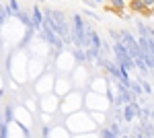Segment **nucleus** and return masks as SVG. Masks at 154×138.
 <instances>
[{
	"mask_svg": "<svg viewBox=\"0 0 154 138\" xmlns=\"http://www.w3.org/2000/svg\"><path fill=\"white\" fill-rule=\"evenodd\" d=\"M74 62H76V64H86V50L74 47Z\"/></svg>",
	"mask_w": 154,
	"mask_h": 138,
	"instance_id": "5",
	"label": "nucleus"
},
{
	"mask_svg": "<svg viewBox=\"0 0 154 138\" xmlns=\"http://www.w3.org/2000/svg\"><path fill=\"white\" fill-rule=\"evenodd\" d=\"M138 109H140V103H138V101L121 105V117H123L125 122H134V120L138 117Z\"/></svg>",
	"mask_w": 154,
	"mask_h": 138,
	"instance_id": "2",
	"label": "nucleus"
},
{
	"mask_svg": "<svg viewBox=\"0 0 154 138\" xmlns=\"http://www.w3.org/2000/svg\"><path fill=\"white\" fill-rule=\"evenodd\" d=\"M142 2L148 6V8H152V6H154V0H142Z\"/></svg>",
	"mask_w": 154,
	"mask_h": 138,
	"instance_id": "11",
	"label": "nucleus"
},
{
	"mask_svg": "<svg viewBox=\"0 0 154 138\" xmlns=\"http://www.w3.org/2000/svg\"><path fill=\"white\" fill-rule=\"evenodd\" d=\"M39 33H41V37H43V39H45L48 43H51V46L56 47V50H60V52H62V50L66 47V43H64V39H62V37H60V35L56 33V31H51V29H49V27H48L45 23L41 25Z\"/></svg>",
	"mask_w": 154,
	"mask_h": 138,
	"instance_id": "1",
	"label": "nucleus"
},
{
	"mask_svg": "<svg viewBox=\"0 0 154 138\" xmlns=\"http://www.w3.org/2000/svg\"><path fill=\"white\" fill-rule=\"evenodd\" d=\"M152 72H154V70H152Z\"/></svg>",
	"mask_w": 154,
	"mask_h": 138,
	"instance_id": "13",
	"label": "nucleus"
},
{
	"mask_svg": "<svg viewBox=\"0 0 154 138\" xmlns=\"http://www.w3.org/2000/svg\"><path fill=\"white\" fill-rule=\"evenodd\" d=\"M131 93H134V97H140L142 95V87H140V81H130V87H128Z\"/></svg>",
	"mask_w": 154,
	"mask_h": 138,
	"instance_id": "8",
	"label": "nucleus"
},
{
	"mask_svg": "<svg viewBox=\"0 0 154 138\" xmlns=\"http://www.w3.org/2000/svg\"><path fill=\"white\" fill-rule=\"evenodd\" d=\"M4 122L8 124V122H14V107H6V111H4Z\"/></svg>",
	"mask_w": 154,
	"mask_h": 138,
	"instance_id": "10",
	"label": "nucleus"
},
{
	"mask_svg": "<svg viewBox=\"0 0 154 138\" xmlns=\"http://www.w3.org/2000/svg\"><path fill=\"white\" fill-rule=\"evenodd\" d=\"M140 87H142V91L146 93V95H152V85L146 81V79H142V76H140Z\"/></svg>",
	"mask_w": 154,
	"mask_h": 138,
	"instance_id": "9",
	"label": "nucleus"
},
{
	"mask_svg": "<svg viewBox=\"0 0 154 138\" xmlns=\"http://www.w3.org/2000/svg\"><path fill=\"white\" fill-rule=\"evenodd\" d=\"M31 21H33V27H35V31L41 29V25H43V14H41V8L35 6L33 11H31Z\"/></svg>",
	"mask_w": 154,
	"mask_h": 138,
	"instance_id": "4",
	"label": "nucleus"
},
{
	"mask_svg": "<svg viewBox=\"0 0 154 138\" xmlns=\"http://www.w3.org/2000/svg\"><path fill=\"white\" fill-rule=\"evenodd\" d=\"M0 99H2V93H0Z\"/></svg>",
	"mask_w": 154,
	"mask_h": 138,
	"instance_id": "12",
	"label": "nucleus"
},
{
	"mask_svg": "<svg viewBox=\"0 0 154 138\" xmlns=\"http://www.w3.org/2000/svg\"><path fill=\"white\" fill-rule=\"evenodd\" d=\"M6 11H8V14H19L21 12V6H19V2L17 0H8V6H6Z\"/></svg>",
	"mask_w": 154,
	"mask_h": 138,
	"instance_id": "7",
	"label": "nucleus"
},
{
	"mask_svg": "<svg viewBox=\"0 0 154 138\" xmlns=\"http://www.w3.org/2000/svg\"><path fill=\"white\" fill-rule=\"evenodd\" d=\"M17 17H19V19H21V21H23V23L27 25L29 33H33V31H35V27H33V21H31V17H29V14H25V12H19Z\"/></svg>",
	"mask_w": 154,
	"mask_h": 138,
	"instance_id": "6",
	"label": "nucleus"
},
{
	"mask_svg": "<svg viewBox=\"0 0 154 138\" xmlns=\"http://www.w3.org/2000/svg\"><path fill=\"white\" fill-rule=\"evenodd\" d=\"M130 8L134 12H142V14H152V8H148L142 0H131L130 2Z\"/></svg>",
	"mask_w": 154,
	"mask_h": 138,
	"instance_id": "3",
	"label": "nucleus"
}]
</instances>
